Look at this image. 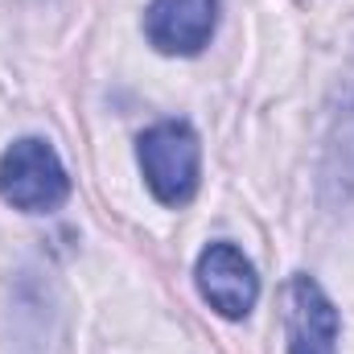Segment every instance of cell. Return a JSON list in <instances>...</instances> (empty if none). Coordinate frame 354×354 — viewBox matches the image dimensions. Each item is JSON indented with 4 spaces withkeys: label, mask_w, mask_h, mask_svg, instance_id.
<instances>
[{
    "label": "cell",
    "mask_w": 354,
    "mask_h": 354,
    "mask_svg": "<svg viewBox=\"0 0 354 354\" xmlns=\"http://www.w3.org/2000/svg\"><path fill=\"white\" fill-rule=\"evenodd\" d=\"M140 174L149 181L153 198L165 206H185L198 194L202 174V145L185 120H161L140 136Z\"/></svg>",
    "instance_id": "1"
},
{
    "label": "cell",
    "mask_w": 354,
    "mask_h": 354,
    "mask_svg": "<svg viewBox=\"0 0 354 354\" xmlns=\"http://www.w3.org/2000/svg\"><path fill=\"white\" fill-rule=\"evenodd\" d=\"M0 198L25 214H50L71 198V177L50 140L25 136L0 157Z\"/></svg>",
    "instance_id": "2"
},
{
    "label": "cell",
    "mask_w": 354,
    "mask_h": 354,
    "mask_svg": "<svg viewBox=\"0 0 354 354\" xmlns=\"http://www.w3.org/2000/svg\"><path fill=\"white\" fill-rule=\"evenodd\" d=\"M194 280H198L202 301L218 317H231V322L248 317L256 309V301H260V276H256L252 260L235 243H210L198 256Z\"/></svg>",
    "instance_id": "3"
},
{
    "label": "cell",
    "mask_w": 354,
    "mask_h": 354,
    "mask_svg": "<svg viewBox=\"0 0 354 354\" xmlns=\"http://www.w3.org/2000/svg\"><path fill=\"white\" fill-rule=\"evenodd\" d=\"M288 354H338V309L313 276H292L284 288Z\"/></svg>",
    "instance_id": "4"
},
{
    "label": "cell",
    "mask_w": 354,
    "mask_h": 354,
    "mask_svg": "<svg viewBox=\"0 0 354 354\" xmlns=\"http://www.w3.org/2000/svg\"><path fill=\"white\" fill-rule=\"evenodd\" d=\"M218 25V0H153L145 8V33L161 54H202Z\"/></svg>",
    "instance_id": "5"
}]
</instances>
